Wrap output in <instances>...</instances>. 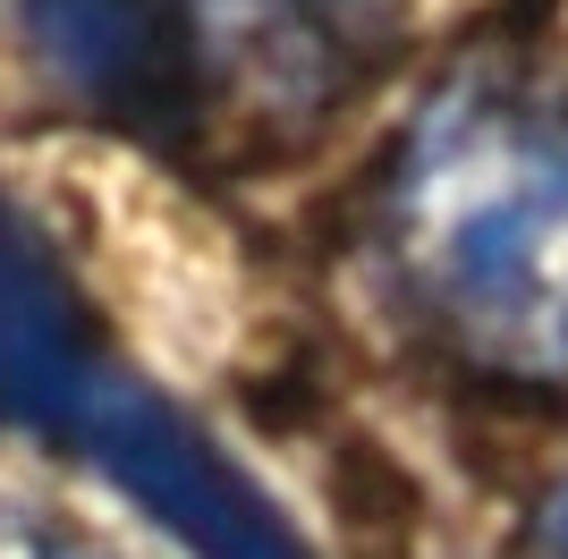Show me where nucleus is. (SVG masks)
I'll list each match as a JSON object with an SVG mask.
<instances>
[{"label":"nucleus","mask_w":568,"mask_h":559,"mask_svg":"<svg viewBox=\"0 0 568 559\" xmlns=\"http://www.w3.org/2000/svg\"><path fill=\"white\" fill-rule=\"evenodd\" d=\"M51 441L77 449L85 466H102L187 559H306V542L281 526V509H272L170 398H153L136 373L111 365V356L94 365V382L77 390L69 424H60Z\"/></svg>","instance_id":"f03ea898"},{"label":"nucleus","mask_w":568,"mask_h":559,"mask_svg":"<svg viewBox=\"0 0 568 559\" xmlns=\"http://www.w3.org/2000/svg\"><path fill=\"white\" fill-rule=\"evenodd\" d=\"M0 559H77V551H60V542H43L26 517H9L0 509Z\"/></svg>","instance_id":"423d86ee"},{"label":"nucleus","mask_w":568,"mask_h":559,"mask_svg":"<svg viewBox=\"0 0 568 559\" xmlns=\"http://www.w3.org/2000/svg\"><path fill=\"white\" fill-rule=\"evenodd\" d=\"M51 85L111 128L179 136L195 119V0H18Z\"/></svg>","instance_id":"7ed1b4c3"},{"label":"nucleus","mask_w":568,"mask_h":559,"mask_svg":"<svg viewBox=\"0 0 568 559\" xmlns=\"http://www.w3.org/2000/svg\"><path fill=\"white\" fill-rule=\"evenodd\" d=\"M102 331L51 237L0 195V424L51 441L102 365Z\"/></svg>","instance_id":"20e7f679"},{"label":"nucleus","mask_w":568,"mask_h":559,"mask_svg":"<svg viewBox=\"0 0 568 559\" xmlns=\"http://www.w3.org/2000/svg\"><path fill=\"white\" fill-rule=\"evenodd\" d=\"M390 246L442 323L509 365H568V102L442 93L390 170Z\"/></svg>","instance_id":"f257e3e1"},{"label":"nucleus","mask_w":568,"mask_h":559,"mask_svg":"<svg viewBox=\"0 0 568 559\" xmlns=\"http://www.w3.org/2000/svg\"><path fill=\"white\" fill-rule=\"evenodd\" d=\"M221 18L281 85H339L365 69L390 0H221Z\"/></svg>","instance_id":"39448f33"},{"label":"nucleus","mask_w":568,"mask_h":559,"mask_svg":"<svg viewBox=\"0 0 568 559\" xmlns=\"http://www.w3.org/2000/svg\"><path fill=\"white\" fill-rule=\"evenodd\" d=\"M551 559H568V491L551 500Z\"/></svg>","instance_id":"0eeeda50"}]
</instances>
